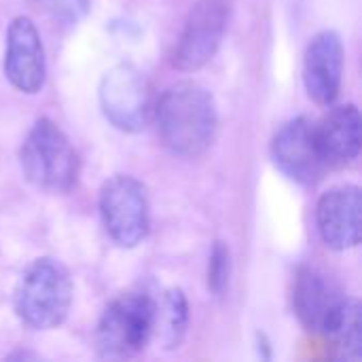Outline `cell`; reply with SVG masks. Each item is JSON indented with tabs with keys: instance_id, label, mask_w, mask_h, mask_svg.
I'll return each mask as SVG.
<instances>
[{
	"instance_id": "1",
	"label": "cell",
	"mask_w": 362,
	"mask_h": 362,
	"mask_svg": "<svg viewBox=\"0 0 362 362\" xmlns=\"http://www.w3.org/2000/svg\"><path fill=\"white\" fill-rule=\"evenodd\" d=\"M163 144L180 157L206 153L218 134V110L208 89L193 81L170 85L155 108Z\"/></svg>"
},
{
	"instance_id": "2",
	"label": "cell",
	"mask_w": 362,
	"mask_h": 362,
	"mask_svg": "<svg viewBox=\"0 0 362 362\" xmlns=\"http://www.w3.org/2000/svg\"><path fill=\"white\" fill-rule=\"evenodd\" d=\"M74 286L68 269L51 257L28 265L15 286V312L23 325L36 331L59 327L72 305Z\"/></svg>"
},
{
	"instance_id": "3",
	"label": "cell",
	"mask_w": 362,
	"mask_h": 362,
	"mask_svg": "<svg viewBox=\"0 0 362 362\" xmlns=\"http://www.w3.org/2000/svg\"><path fill=\"white\" fill-rule=\"evenodd\" d=\"M19 163L25 180L47 193H68L78 180V155L51 119H38L28 132Z\"/></svg>"
},
{
	"instance_id": "4",
	"label": "cell",
	"mask_w": 362,
	"mask_h": 362,
	"mask_svg": "<svg viewBox=\"0 0 362 362\" xmlns=\"http://www.w3.org/2000/svg\"><path fill=\"white\" fill-rule=\"evenodd\" d=\"M157 301L144 291L117 295L100 316L95 348L102 358L119 361L142 352L155 333Z\"/></svg>"
},
{
	"instance_id": "5",
	"label": "cell",
	"mask_w": 362,
	"mask_h": 362,
	"mask_svg": "<svg viewBox=\"0 0 362 362\" xmlns=\"http://www.w3.org/2000/svg\"><path fill=\"white\" fill-rule=\"evenodd\" d=\"M100 214L106 233L121 248L138 246L148 233L146 189L134 176L117 174L100 191Z\"/></svg>"
},
{
	"instance_id": "6",
	"label": "cell",
	"mask_w": 362,
	"mask_h": 362,
	"mask_svg": "<svg viewBox=\"0 0 362 362\" xmlns=\"http://www.w3.org/2000/svg\"><path fill=\"white\" fill-rule=\"evenodd\" d=\"M229 15V0H195L172 55L174 68L182 72L204 68L214 57L225 38Z\"/></svg>"
},
{
	"instance_id": "7",
	"label": "cell",
	"mask_w": 362,
	"mask_h": 362,
	"mask_svg": "<svg viewBox=\"0 0 362 362\" xmlns=\"http://www.w3.org/2000/svg\"><path fill=\"white\" fill-rule=\"evenodd\" d=\"M104 117L123 132H140L148 121V85L132 64L110 68L100 83Z\"/></svg>"
},
{
	"instance_id": "8",
	"label": "cell",
	"mask_w": 362,
	"mask_h": 362,
	"mask_svg": "<svg viewBox=\"0 0 362 362\" xmlns=\"http://www.w3.org/2000/svg\"><path fill=\"white\" fill-rule=\"evenodd\" d=\"M272 157L280 172L299 185H316L331 168L318 146L314 123L305 117H297L276 132Z\"/></svg>"
},
{
	"instance_id": "9",
	"label": "cell",
	"mask_w": 362,
	"mask_h": 362,
	"mask_svg": "<svg viewBox=\"0 0 362 362\" xmlns=\"http://www.w3.org/2000/svg\"><path fill=\"white\" fill-rule=\"evenodd\" d=\"M4 74L8 83L23 93H38L47 78L45 49L34 21L19 15L6 30Z\"/></svg>"
},
{
	"instance_id": "10",
	"label": "cell",
	"mask_w": 362,
	"mask_h": 362,
	"mask_svg": "<svg viewBox=\"0 0 362 362\" xmlns=\"http://www.w3.org/2000/svg\"><path fill=\"white\" fill-rule=\"evenodd\" d=\"M322 242L337 252L356 248L362 233V193L356 185H339L322 193L316 206Z\"/></svg>"
},
{
	"instance_id": "11",
	"label": "cell",
	"mask_w": 362,
	"mask_h": 362,
	"mask_svg": "<svg viewBox=\"0 0 362 362\" xmlns=\"http://www.w3.org/2000/svg\"><path fill=\"white\" fill-rule=\"evenodd\" d=\"M344 42L337 32H318L303 55V83L308 95L320 104L329 106L335 102L344 78Z\"/></svg>"
},
{
	"instance_id": "12",
	"label": "cell",
	"mask_w": 362,
	"mask_h": 362,
	"mask_svg": "<svg viewBox=\"0 0 362 362\" xmlns=\"http://www.w3.org/2000/svg\"><path fill=\"white\" fill-rule=\"evenodd\" d=\"M314 132L329 165H346L361 155L362 121L356 104L333 106L320 123L314 125Z\"/></svg>"
},
{
	"instance_id": "13",
	"label": "cell",
	"mask_w": 362,
	"mask_h": 362,
	"mask_svg": "<svg viewBox=\"0 0 362 362\" xmlns=\"http://www.w3.org/2000/svg\"><path fill=\"white\" fill-rule=\"evenodd\" d=\"M339 299L337 286L325 272L314 265L299 267L293 288V308L308 331H320Z\"/></svg>"
},
{
	"instance_id": "14",
	"label": "cell",
	"mask_w": 362,
	"mask_h": 362,
	"mask_svg": "<svg viewBox=\"0 0 362 362\" xmlns=\"http://www.w3.org/2000/svg\"><path fill=\"white\" fill-rule=\"evenodd\" d=\"M335 354L346 361H361L362 356V308L356 297H341L320 329Z\"/></svg>"
},
{
	"instance_id": "15",
	"label": "cell",
	"mask_w": 362,
	"mask_h": 362,
	"mask_svg": "<svg viewBox=\"0 0 362 362\" xmlns=\"http://www.w3.org/2000/svg\"><path fill=\"white\" fill-rule=\"evenodd\" d=\"M189 327V303L180 288H170L155 310V333L163 350L180 348Z\"/></svg>"
},
{
	"instance_id": "16",
	"label": "cell",
	"mask_w": 362,
	"mask_h": 362,
	"mask_svg": "<svg viewBox=\"0 0 362 362\" xmlns=\"http://www.w3.org/2000/svg\"><path fill=\"white\" fill-rule=\"evenodd\" d=\"M231 278V250L225 242H214L210 261H208V291L216 297H221Z\"/></svg>"
},
{
	"instance_id": "17",
	"label": "cell",
	"mask_w": 362,
	"mask_h": 362,
	"mask_svg": "<svg viewBox=\"0 0 362 362\" xmlns=\"http://www.w3.org/2000/svg\"><path fill=\"white\" fill-rule=\"evenodd\" d=\"M53 21L64 25H76L81 23L89 8L91 0H34Z\"/></svg>"
}]
</instances>
